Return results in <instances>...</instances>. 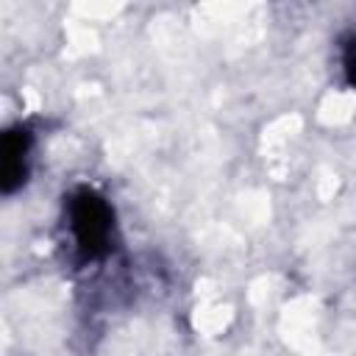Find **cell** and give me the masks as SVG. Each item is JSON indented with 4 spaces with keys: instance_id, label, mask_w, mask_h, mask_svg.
<instances>
[{
    "instance_id": "obj_3",
    "label": "cell",
    "mask_w": 356,
    "mask_h": 356,
    "mask_svg": "<svg viewBox=\"0 0 356 356\" xmlns=\"http://www.w3.org/2000/svg\"><path fill=\"white\" fill-rule=\"evenodd\" d=\"M345 72H348L350 86L356 89V39H350L345 44Z\"/></svg>"
},
{
    "instance_id": "obj_1",
    "label": "cell",
    "mask_w": 356,
    "mask_h": 356,
    "mask_svg": "<svg viewBox=\"0 0 356 356\" xmlns=\"http://www.w3.org/2000/svg\"><path fill=\"white\" fill-rule=\"evenodd\" d=\"M67 225L81 259L95 261L111 250L114 211L108 200L92 186H81L67 197Z\"/></svg>"
},
{
    "instance_id": "obj_2",
    "label": "cell",
    "mask_w": 356,
    "mask_h": 356,
    "mask_svg": "<svg viewBox=\"0 0 356 356\" xmlns=\"http://www.w3.org/2000/svg\"><path fill=\"white\" fill-rule=\"evenodd\" d=\"M31 153V131L17 125L3 134L0 145V189L3 195L17 192L28 178V156Z\"/></svg>"
}]
</instances>
